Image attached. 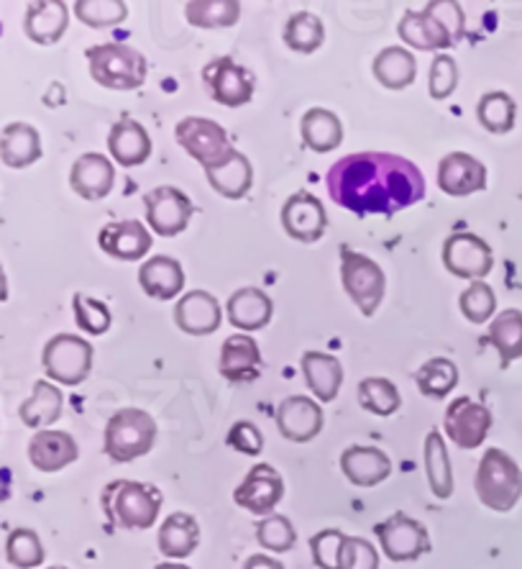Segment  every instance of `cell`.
Segmentation results:
<instances>
[{"instance_id": "cell-1", "label": "cell", "mask_w": 522, "mask_h": 569, "mask_svg": "<svg viewBox=\"0 0 522 569\" xmlns=\"http://www.w3.org/2000/svg\"><path fill=\"white\" fill-rule=\"evenodd\" d=\"M328 196L357 216H394L425 198V178L410 159L390 152H357L325 174Z\"/></svg>"}, {"instance_id": "cell-2", "label": "cell", "mask_w": 522, "mask_h": 569, "mask_svg": "<svg viewBox=\"0 0 522 569\" xmlns=\"http://www.w3.org/2000/svg\"><path fill=\"white\" fill-rule=\"evenodd\" d=\"M164 496L157 485L139 480H113L100 492V508L111 529L144 531L157 523Z\"/></svg>"}, {"instance_id": "cell-3", "label": "cell", "mask_w": 522, "mask_h": 569, "mask_svg": "<svg viewBox=\"0 0 522 569\" xmlns=\"http://www.w3.org/2000/svg\"><path fill=\"white\" fill-rule=\"evenodd\" d=\"M476 496L494 513H510L522 498V470L508 451L486 449L474 477Z\"/></svg>"}, {"instance_id": "cell-4", "label": "cell", "mask_w": 522, "mask_h": 569, "mask_svg": "<svg viewBox=\"0 0 522 569\" xmlns=\"http://www.w3.org/2000/svg\"><path fill=\"white\" fill-rule=\"evenodd\" d=\"M157 421L141 408H121L106 423L103 451L116 465H129L147 457L157 443Z\"/></svg>"}, {"instance_id": "cell-5", "label": "cell", "mask_w": 522, "mask_h": 569, "mask_svg": "<svg viewBox=\"0 0 522 569\" xmlns=\"http://www.w3.org/2000/svg\"><path fill=\"white\" fill-rule=\"evenodd\" d=\"M90 74L108 90H137L147 82V57L126 44H98L88 52Z\"/></svg>"}, {"instance_id": "cell-6", "label": "cell", "mask_w": 522, "mask_h": 569, "mask_svg": "<svg viewBox=\"0 0 522 569\" xmlns=\"http://www.w3.org/2000/svg\"><path fill=\"white\" fill-rule=\"evenodd\" d=\"M92 345L78 333H57L47 341L44 351H41V367H44L47 378L59 385H74L86 382L92 370Z\"/></svg>"}, {"instance_id": "cell-7", "label": "cell", "mask_w": 522, "mask_h": 569, "mask_svg": "<svg viewBox=\"0 0 522 569\" xmlns=\"http://www.w3.org/2000/svg\"><path fill=\"white\" fill-rule=\"evenodd\" d=\"M341 282L347 296L357 303L364 316H374L377 308L382 306L387 292L384 270L372 257L353 252V249H341Z\"/></svg>"}, {"instance_id": "cell-8", "label": "cell", "mask_w": 522, "mask_h": 569, "mask_svg": "<svg viewBox=\"0 0 522 569\" xmlns=\"http://www.w3.org/2000/svg\"><path fill=\"white\" fill-rule=\"evenodd\" d=\"M374 533L390 562H415V559L431 551V533L423 523L402 513V510L387 518V521H379L374 526Z\"/></svg>"}, {"instance_id": "cell-9", "label": "cell", "mask_w": 522, "mask_h": 569, "mask_svg": "<svg viewBox=\"0 0 522 569\" xmlns=\"http://www.w3.org/2000/svg\"><path fill=\"white\" fill-rule=\"evenodd\" d=\"M177 144H180L184 152H188L195 162L208 170L215 162L231 152V139L221 123L210 121V119H200V116H188L177 123L174 129Z\"/></svg>"}, {"instance_id": "cell-10", "label": "cell", "mask_w": 522, "mask_h": 569, "mask_svg": "<svg viewBox=\"0 0 522 569\" xmlns=\"http://www.w3.org/2000/svg\"><path fill=\"white\" fill-rule=\"evenodd\" d=\"M443 267L453 278L484 280L494 267L492 247L482 237L469 231H456L443 241Z\"/></svg>"}, {"instance_id": "cell-11", "label": "cell", "mask_w": 522, "mask_h": 569, "mask_svg": "<svg viewBox=\"0 0 522 569\" xmlns=\"http://www.w3.org/2000/svg\"><path fill=\"white\" fill-rule=\"evenodd\" d=\"M144 206L151 231L164 239L180 237V233L190 226L192 213H195V203H192L188 192L172 186L149 190L144 196Z\"/></svg>"}, {"instance_id": "cell-12", "label": "cell", "mask_w": 522, "mask_h": 569, "mask_svg": "<svg viewBox=\"0 0 522 569\" xmlns=\"http://www.w3.org/2000/svg\"><path fill=\"white\" fill-rule=\"evenodd\" d=\"M203 86L215 103L229 108H241L254 98V74L231 57H215L203 67Z\"/></svg>"}, {"instance_id": "cell-13", "label": "cell", "mask_w": 522, "mask_h": 569, "mask_svg": "<svg viewBox=\"0 0 522 569\" xmlns=\"http://www.w3.org/2000/svg\"><path fill=\"white\" fill-rule=\"evenodd\" d=\"M494 418L492 411L471 398L451 400L443 416V429L449 433V441L459 449H476L490 437Z\"/></svg>"}, {"instance_id": "cell-14", "label": "cell", "mask_w": 522, "mask_h": 569, "mask_svg": "<svg viewBox=\"0 0 522 569\" xmlns=\"http://www.w3.org/2000/svg\"><path fill=\"white\" fill-rule=\"evenodd\" d=\"M282 498H284L282 475L267 462L251 467L239 488L233 490L235 506L247 508L249 513H254L259 518L272 516L274 508L282 503Z\"/></svg>"}, {"instance_id": "cell-15", "label": "cell", "mask_w": 522, "mask_h": 569, "mask_svg": "<svg viewBox=\"0 0 522 569\" xmlns=\"http://www.w3.org/2000/svg\"><path fill=\"white\" fill-rule=\"evenodd\" d=\"M282 229L290 239L302 244H315L328 229V216L323 200H318L313 192H294L282 206Z\"/></svg>"}, {"instance_id": "cell-16", "label": "cell", "mask_w": 522, "mask_h": 569, "mask_svg": "<svg viewBox=\"0 0 522 569\" xmlns=\"http://www.w3.org/2000/svg\"><path fill=\"white\" fill-rule=\"evenodd\" d=\"M323 406L313 398L290 396L277 408V429L292 443H308L323 431Z\"/></svg>"}, {"instance_id": "cell-17", "label": "cell", "mask_w": 522, "mask_h": 569, "mask_svg": "<svg viewBox=\"0 0 522 569\" xmlns=\"http://www.w3.org/2000/svg\"><path fill=\"white\" fill-rule=\"evenodd\" d=\"M98 244L118 262H139V259H144L151 252L154 239H151L144 223L137 219H126L106 223L98 233Z\"/></svg>"}, {"instance_id": "cell-18", "label": "cell", "mask_w": 522, "mask_h": 569, "mask_svg": "<svg viewBox=\"0 0 522 569\" xmlns=\"http://www.w3.org/2000/svg\"><path fill=\"white\" fill-rule=\"evenodd\" d=\"M223 308L208 290H190L174 306L177 329L190 337H210L221 329Z\"/></svg>"}, {"instance_id": "cell-19", "label": "cell", "mask_w": 522, "mask_h": 569, "mask_svg": "<svg viewBox=\"0 0 522 569\" xmlns=\"http://www.w3.org/2000/svg\"><path fill=\"white\" fill-rule=\"evenodd\" d=\"M438 188L451 198H466L486 188V167L466 152H451L438 164Z\"/></svg>"}, {"instance_id": "cell-20", "label": "cell", "mask_w": 522, "mask_h": 569, "mask_svg": "<svg viewBox=\"0 0 522 569\" xmlns=\"http://www.w3.org/2000/svg\"><path fill=\"white\" fill-rule=\"evenodd\" d=\"M70 186L82 200H103L116 186V167L100 152L82 154L70 170Z\"/></svg>"}, {"instance_id": "cell-21", "label": "cell", "mask_w": 522, "mask_h": 569, "mask_svg": "<svg viewBox=\"0 0 522 569\" xmlns=\"http://www.w3.org/2000/svg\"><path fill=\"white\" fill-rule=\"evenodd\" d=\"M80 447L72 439V433L44 429L33 433L29 441V462L37 467L39 472H59L72 462H78Z\"/></svg>"}, {"instance_id": "cell-22", "label": "cell", "mask_w": 522, "mask_h": 569, "mask_svg": "<svg viewBox=\"0 0 522 569\" xmlns=\"http://www.w3.org/2000/svg\"><path fill=\"white\" fill-rule=\"evenodd\" d=\"M264 359L249 333H233L221 349V375L233 385H249L261 375Z\"/></svg>"}, {"instance_id": "cell-23", "label": "cell", "mask_w": 522, "mask_h": 569, "mask_svg": "<svg viewBox=\"0 0 522 569\" xmlns=\"http://www.w3.org/2000/svg\"><path fill=\"white\" fill-rule=\"evenodd\" d=\"M70 27V8L62 0H37L23 16V31L33 44L52 47Z\"/></svg>"}, {"instance_id": "cell-24", "label": "cell", "mask_w": 522, "mask_h": 569, "mask_svg": "<svg viewBox=\"0 0 522 569\" xmlns=\"http://www.w3.org/2000/svg\"><path fill=\"white\" fill-rule=\"evenodd\" d=\"M341 472L357 488H377L392 475V459L377 447H349L341 455Z\"/></svg>"}, {"instance_id": "cell-25", "label": "cell", "mask_w": 522, "mask_h": 569, "mask_svg": "<svg viewBox=\"0 0 522 569\" xmlns=\"http://www.w3.org/2000/svg\"><path fill=\"white\" fill-rule=\"evenodd\" d=\"M205 178L210 182V188L221 192L223 198L241 200L249 196L251 186H254V167H251L247 154H241L239 149H231L221 162L208 167Z\"/></svg>"}, {"instance_id": "cell-26", "label": "cell", "mask_w": 522, "mask_h": 569, "mask_svg": "<svg viewBox=\"0 0 522 569\" xmlns=\"http://www.w3.org/2000/svg\"><path fill=\"white\" fill-rule=\"evenodd\" d=\"M139 284L149 298L162 300V303H167V300H174L182 292L184 270L174 257L157 254V257H151V259H147L144 264H141Z\"/></svg>"}, {"instance_id": "cell-27", "label": "cell", "mask_w": 522, "mask_h": 569, "mask_svg": "<svg viewBox=\"0 0 522 569\" xmlns=\"http://www.w3.org/2000/svg\"><path fill=\"white\" fill-rule=\"evenodd\" d=\"M272 313H274L272 298L259 288L235 290L229 298V303H225V316H229L231 326H235V329L243 333L264 329V326H269V321H272Z\"/></svg>"}, {"instance_id": "cell-28", "label": "cell", "mask_w": 522, "mask_h": 569, "mask_svg": "<svg viewBox=\"0 0 522 569\" xmlns=\"http://www.w3.org/2000/svg\"><path fill=\"white\" fill-rule=\"evenodd\" d=\"M300 370L305 382L320 403H331L339 398L343 385V365L333 355L323 351H305L300 359Z\"/></svg>"}, {"instance_id": "cell-29", "label": "cell", "mask_w": 522, "mask_h": 569, "mask_svg": "<svg viewBox=\"0 0 522 569\" xmlns=\"http://www.w3.org/2000/svg\"><path fill=\"white\" fill-rule=\"evenodd\" d=\"M157 543L159 551H162L164 557L174 559V562H182V559L195 555V549L200 547V526L195 521V516L182 513V510L167 516L162 526H159Z\"/></svg>"}, {"instance_id": "cell-30", "label": "cell", "mask_w": 522, "mask_h": 569, "mask_svg": "<svg viewBox=\"0 0 522 569\" xmlns=\"http://www.w3.org/2000/svg\"><path fill=\"white\" fill-rule=\"evenodd\" d=\"M108 149L121 167H139L151 157V137L139 121L121 119L108 133Z\"/></svg>"}, {"instance_id": "cell-31", "label": "cell", "mask_w": 522, "mask_h": 569, "mask_svg": "<svg viewBox=\"0 0 522 569\" xmlns=\"http://www.w3.org/2000/svg\"><path fill=\"white\" fill-rule=\"evenodd\" d=\"M400 39L408 47L420 49V52H441L453 47V39L449 37L441 23L431 19L425 11H408L398 23Z\"/></svg>"}, {"instance_id": "cell-32", "label": "cell", "mask_w": 522, "mask_h": 569, "mask_svg": "<svg viewBox=\"0 0 522 569\" xmlns=\"http://www.w3.org/2000/svg\"><path fill=\"white\" fill-rule=\"evenodd\" d=\"M62 411H64L62 390L49 380H37L33 382L31 398L23 400V406L19 408V416L23 426L44 431L47 426H52L62 418Z\"/></svg>"}, {"instance_id": "cell-33", "label": "cell", "mask_w": 522, "mask_h": 569, "mask_svg": "<svg viewBox=\"0 0 522 569\" xmlns=\"http://www.w3.org/2000/svg\"><path fill=\"white\" fill-rule=\"evenodd\" d=\"M0 159L13 170H27L41 159V137L31 123H8L0 133Z\"/></svg>"}, {"instance_id": "cell-34", "label": "cell", "mask_w": 522, "mask_h": 569, "mask_svg": "<svg viewBox=\"0 0 522 569\" xmlns=\"http://www.w3.org/2000/svg\"><path fill=\"white\" fill-rule=\"evenodd\" d=\"M300 133L308 149H313L318 154H328L341 147L343 123L328 108H310L300 121Z\"/></svg>"}, {"instance_id": "cell-35", "label": "cell", "mask_w": 522, "mask_h": 569, "mask_svg": "<svg viewBox=\"0 0 522 569\" xmlns=\"http://www.w3.org/2000/svg\"><path fill=\"white\" fill-rule=\"evenodd\" d=\"M372 72L387 90H405L418 78V62L405 47H387L374 57Z\"/></svg>"}, {"instance_id": "cell-36", "label": "cell", "mask_w": 522, "mask_h": 569, "mask_svg": "<svg viewBox=\"0 0 522 569\" xmlns=\"http://www.w3.org/2000/svg\"><path fill=\"white\" fill-rule=\"evenodd\" d=\"M423 459H425V477H428V485H431V492L438 500H449L453 496V470H451L449 447H445V441L438 431H431L425 437Z\"/></svg>"}, {"instance_id": "cell-37", "label": "cell", "mask_w": 522, "mask_h": 569, "mask_svg": "<svg viewBox=\"0 0 522 569\" xmlns=\"http://www.w3.org/2000/svg\"><path fill=\"white\" fill-rule=\"evenodd\" d=\"M490 345L500 351V365L510 367L515 359L522 357V311L508 308V311L496 313L486 333Z\"/></svg>"}, {"instance_id": "cell-38", "label": "cell", "mask_w": 522, "mask_h": 569, "mask_svg": "<svg viewBox=\"0 0 522 569\" xmlns=\"http://www.w3.org/2000/svg\"><path fill=\"white\" fill-rule=\"evenodd\" d=\"M476 119L490 133L504 137V133L515 129V119H518L515 98L510 93H502V90L484 93L476 106Z\"/></svg>"}, {"instance_id": "cell-39", "label": "cell", "mask_w": 522, "mask_h": 569, "mask_svg": "<svg viewBox=\"0 0 522 569\" xmlns=\"http://www.w3.org/2000/svg\"><path fill=\"white\" fill-rule=\"evenodd\" d=\"M188 23L198 29H229L241 19V3L235 0H190L184 6Z\"/></svg>"}, {"instance_id": "cell-40", "label": "cell", "mask_w": 522, "mask_h": 569, "mask_svg": "<svg viewBox=\"0 0 522 569\" xmlns=\"http://www.w3.org/2000/svg\"><path fill=\"white\" fill-rule=\"evenodd\" d=\"M325 41V27L320 16L310 11L292 13L288 23H284V44L298 54H313L323 47Z\"/></svg>"}, {"instance_id": "cell-41", "label": "cell", "mask_w": 522, "mask_h": 569, "mask_svg": "<svg viewBox=\"0 0 522 569\" xmlns=\"http://www.w3.org/2000/svg\"><path fill=\"white\" fill-rule=\"evenodd\" d=\"M415 382L425 398L443 400L459 385V367L445 357H433L415 372Z\"/></svg>"}, {"instance_id": "cell-42", "label": "cell", "mask_w": 522, "mask_h": 569, "mask_svg": "<svg viewBox=\"0 0 522 569\" xmlns=\"http://www.w3.org/2000/svg\"><path fill=\"white\" fill-rule=\"evenodd\" d=\"M359 403L364 411L379 418L394 416L402 406V396L398 385L387 378H367L359 382Z\"/></svg>"}, {"instance_id": "cell-43", "label": "cell", "mask_w": 522, "mask_h": 569, "mask_svg": "<svg viewBox=\"0 0 522 569\" xmlns=\"http://www.w3.org/2000/svg\"><path fill=\"white\" fill-rule=\"evenodd\" d=\"M44 543L31 529H13L6 539V559L16 569H37L44 565Z\"/></svg>"}, {"instance_id": "cell-44", "label": "cell", "mask_w": 522, "mask_h": 569, "mask_svg": "<svg viewBox=\"0 0 522 569\" xmlns=\"http://www.w3.org/2000/svg\"><path fill=\"white\" fill-rule=\"evenodd\" d=\"M257 541L274 555H288L298 543V531L288 516L272 513L257 523Z\"/></svg>"}, {"instance_id": "cell-45", "label": "cell", "mask_w": 522, "mask_h": 569, "mask_svg": "<svg viewBox=\"0 0 522 569\" xmlns=\"http://www.w3.org/2000/svg\"><path fill=\"white\" fill-rule=\"evenodd\" d=\"M74 13L82 23L92 29H108L118 27L129 16V6L123 0H78L74 3Z\"/></svg>"}, {"instance_id": "cell-46", "label": "cell", "mask_w": 522, "mask_h": 569, "mask_svg": "<svg viewBox=\"0 0 522 569\" xmlns=\"http://www.w3.org/2000/svg\"><path fill=\"white\" fill-rule=\"evenodd\" d=\"M459 308H461V313H464L469 323L482 326V323L490 321V318L496 311V296H494V290L490 288V282H482V280L471 282L469 288L461 292Z\"/></svg>"}, {"instance_id": "cell-47", "label": "cell", "mask_w": 522, "mask_h": 569, "mask_svg": "<svg viewBox=\"0 0 522 569\" xmlns=\"http://www.w3.org/2000/svg\"><path fill=\"white\" fill-rule=\"evenodd\" d=\"M72 308H74V321L90 337H103V333L111 329V308H108L103 300L88 298L82 292H74L72 298Z\"/></svg>"}, {"instance_id": "cell-48", "label": "cell", "mask_w": 522, "mask_h": 569, "mask_svg": "<svg viewBox=\"0 0 522 569\" xmlns=\"http://www.w3.org/2000/svg\"><path fill=\"white\" fill-rule=\"evenodd\" d=\"M347 541V533L339 529L318 531L310 539V551H313V562L318 569H339L341 567V549Z\"/></svg>"}, {"instance_id": "cell-49", "label": "cell", "mask_w": 522, "mask_h": 569, "mask_svg": "<svg viewBox=\"0 0 522 569\" xmlns=\"http://www.w3.org/2000/svg\"><path fill=\"white\" fill-rule=\"evenodd\" d=\"M459 86V64L449 54L433 57L431 78H428V93L433 100H445L453 96Z\"/></svg>"}, {"instance_id": "cell-50", "label": "cell", "mask_w": 522, "mask_h": 569, "mask_svg": "<svg viewBox=\"0 0 522 569\" xmlns=\"http://www.w3.org/2000/svg\"><path fill=\"white\" fill-rule=\"evenodd\" d=\"M423 11L449 31L453 44H459V41L464 39L466 16H464V8H461L456 0H433V3H428Z\"/></svg>"}, {"instance_id": "cell-51", "label": "cell", "mask_w": 522, "mask_h": 569, "mask_svg": "<svg viewBox=\"0 0 522 569\" xmlns=\"http://www.w3.org/2000/svg\"><path fill=\"white\" fill-rule=\"evenodd\" d=\"M339 569H379V551L361 537H347Z\"/></svg>"}, {"instance_id": "cell-52", "label": "cell", "mask_w": 522, "mask_h": 569, "mask_svg": "<svg viewBox=\"0 0 522 569\" xmlns=\"http://www.w3.org/2000/svg\"><path fill=\"white\" fill-rule=\"evenodd\" d=\"M229 447L239 451V455L247 457H257L264 449V433L257 423L251 421H235L229 431Z\"/></svg>"}, {"instance_id": "cell-53", "label": "cell", "mask_w": 522, "mask_h": 569, "mask_svg": "<svg viewBox=\"0 0 522 569\" xmlns=\"http://www.w3.org/2000/svg\"><path fill=\"white\" fill-rule=\"evenodd\" d=\"M241 569H284L280 559L269 557V555H251L247 562H243Z\"/></svg>"}, {"instance_id": "cell-54", "label": "cell", "mask_w": 522, "mask_h": 569, "mask_svg": "<svg viewBox=\"0 0 522 569\" xmlns=\"http://www.w3.org/2000/svg\"><path fill=\"white\" fill-rule=\"evenodd\" d=\"M3 300H8V278L3 264H0V303H3Z\"/></svg>"}, {"instance_id": "cell-55", "label": "cell", "mask_w": 522, "mask_h": 569, "mask_svg": "<svg viewBox=\"0 0 522 569\" xmlns=\"http://www.w3.org/2000/svg\"><path fill=\"white\" fill-rule=\"evenodd\" d=\"M154 569H190V567L182 565V562H164V565H157Z\"/></svg>"}, {"instance_id": "cell-56", "label": "cell", "mask_w": 522, "mask_h": 569, "mask_svg": "<svg viewBox=\"0 0 522 569\" xmlns=\"http://www.w3.org/2000/svg\"><path fill=\"white\" fill-rule=\"evenodd\" d=\"M47 569H67V567H47Z\"/></svg>"}]
</instances>
